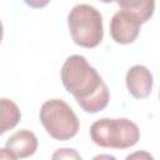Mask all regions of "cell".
Here are the masks:
<instances>
[{"label":"cell","mask_w":160,"mask_h":160,"mask_svg":"<svg viewBox=\"0 0 160 160\" xmlns=\"http://www.w3.org/2000/svg\"><path fill=\"white\" fill-rule=\"evenodd\" d=\"M60 75L64 88L85 112L95 114L108 106L110 100L108 85L82 55L69 56Z\"/></svg>","instance_id":"cell-1"},{"label":"cell","mask_w":160,"mask_h":160,"mask_svg":"<svg viewBox=\"0 0 160 160\" xmlns=\"http://www.w3.org/2000/svg\"><path fill=\"white\" fill-rule=\"evenodd\" d=\"M18 158L15 156L14 152H11L8 148H1L0 149V160H16Z\"/></svg>","instance_id":"cell-11"},{"label":"cell","mask_w":160,"mask_h":160,"mask_svg":"<svg viewBox=\"0 0 160 160\" xmlns=\"http://www.w3.org/2000/svg\"><path fill=\"white\" fill-rule=\"evenodd\" d=\"M159 98H160V91H159Z\"/></svg>","instance_id":"cell-13"},{"label":"cell","mask_w":160,"mask_h":160,"mask_svg":"<svg viewBox=\"0 0 160 160\" xmlns=\"http://www.w3.org/2000/svg\"><path fill=\"white\" fill-rule=\"evenodd\" d=\"M91 160H116V158L110 154H99V155L94 156Z\"/></svg>","instance_id":"cell-12"},{"label":"cell","mask_w":160,"mask_h":160,"mask_svg":"<svg viewBox=\"0 0 160 160\" xmlns=\"http://www.w3.org/2000/svg\"><path fill=\"white\" fill-rule=\"evenodd\" d=\"M68 25L72 41L79 46L95 48L104 38L102 15L92 5H75L68 15Z\"/></svg>","instance_id":"cell-4"},{"label":"cell","mask_w":160,"mask_h":160,"mask_svg":"<svg viewBox=\"0 0 160 160\" xmlns=\"http://www.w3.org/2000/svg\"><path fill=\"white\" fill-rule=\"evenodd\" d=\"M125 160H154V156L145 150H139L129 154L125 158Z\"/></svg>","instance_id":"cell-10"},{"label":"cell","mask_w":160,"mask_h":160,"mask_svg":"<svg viewBox=\"0 0 160 160\" xmlns=\"http://www.w3.org/2000/svg\"><path fill=\"white\" fill-rule=\"evenodd\" d=\"M125 82L129 92L135 99H145L152 90V74L144 65L131 66L125 76Z\"/></svg>","instance_id":"cell-6"},{"label":"cell","mask_w":160,"mask_h":160,"mask_svg":"<svg viewBox=\"0 0 160 160\" xmlns=\"http://www.w3.org/2000/svg\"><path fill=\"white\" fill-rule=\"evenodd\" d=\"M120 10L110 20V35L118 44H131L136 40L140 28L154 14V0H125L116 1Z\"/></svg>","instance_id":"cell-2"},{"label":"cell","mask_w":160,"mask_h":160,"mask_svg":"<svg viewBox=\"0 0 160 160\" xmlns=\"http://www.w3.org/2000/svg\"><path fill=\"white\" fill-rule=\"evenodd\" d=\"M39 118L46 132L59 141L70 140L78 134L80 128L76 114L61 99L46 100L40 108Z\"/></svg>","instance_id":"cell-5"},{"label":"cell","mask_w":160,"mask_h":160,"mask_svg":"<svg viewBox=\"0 0 160 160\" xmlns=\"http://www.w3.org/2000/svg\"><path fill=\"white\" fill-rule=\"evenodd\" d=\"M38 145L39 141L36 135L28 129H22L14 132L6 140L5 148H8L11 152H14L16 158L25 159L35 154Z\"/></svg>","instance_id":"cell-7"},{"label":"cell","mask_w":160,"mask_h":160,"mask_svg":"<svg viewBox=\"0 0 160 160\" xmlns=\"http://www.w3.org/2000/svg\"><path fill=\"white\" fill-rule=\"evenodd\" d=\"M0 108H1V125H0V134H5L8 130H11L18 125V122L21 119V112L19 106L10 99L1 98L0 100Z\"/></svg>","instance_id":"cell-8"},{"label":"cell","mask_w":160,"mask_h":160,"mask_svg":"<svg viewBox=\"0 0 160 160\" xmlns=\"http://www.w3.org/2000/svg\"><path fill=\"white\" fill-rule=\"evenodd\" d=\"M90 138L94 144L108 149H128L140 140L138 125L126 118H102L90 126Z\"/></svg>","instance_id":"cell-3"},{"label":"cell","mask_w":160,"mask_h":160,"mask_svg":"<svg viewBox=\"0 0 160 160\" xmlns=\"http://www.w3.org/2000/svg\"><path fill=\"white\" fill-rule=\"evenodd\" d=\"M51 160H82V158L72 148H60L52 152Z\"/></svg>","instance_id":"cell-9"}]
</instances>
